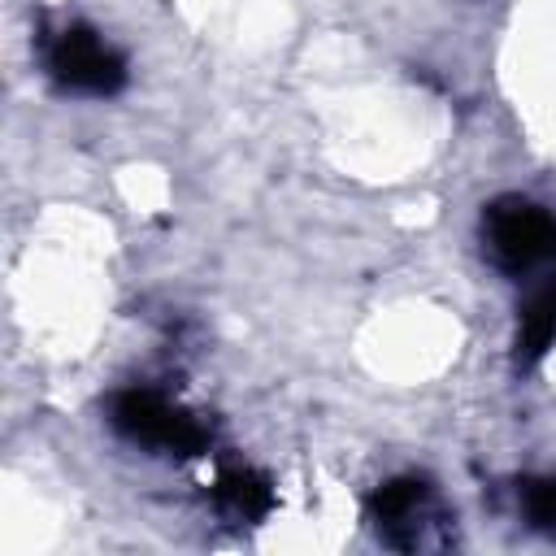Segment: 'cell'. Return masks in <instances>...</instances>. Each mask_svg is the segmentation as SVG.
Wrapping results in <instances>:
<instances>
[{
	"label": "cell",
	"mask_w": 556,
	"mask_h": 556,
	"mask_svg": "<svg viewBox=\"0 0 556 556\" xmlns=\"http://www.w3.org/2000/svg\"><path fill=\"white\" fill-rule=\"evenodd\" d=\"M369 521L387 547L421 552L447 543V521L439 513V500L430 482L421 478H391L369 495Z\"/></svg>",
	"instance_id": "277c9868"
},
{
	"label": "cell",
	"mask_w": 556,
	"mask_h": 556,
	"mask_svg": "<svg viewBox=\"0 0 556 556\" xmlns=\"http://www.w3.org/2000/svg\"><path fill=\"white\" fill-rule=\"evenodd\" d=\"M217 508H222V517H230V521H239V526H252V521H261L269 508H274V491H269V482L261 478V473H252V469H226L222 478H217Z\"/></svg>",
	"instance_id": "8992f818"
},
{
	"label": "cell",
	"mask_w": 556,
	"mask_h": 556,
	"mask_svg": "<svg viewBox=\"0 0 556 556\" xmlns=\"http://www.w3.org/2000/svg\"><path fill=\"white\" fill-rule=\"evenodd\" d=\"M48 78L74 96H117L126 87V56L91 26L70 22L43 48Z\"/></svg>",
	"instance_id": "3957f363"
},
{
	"label": "cell",
	"mask_w": 556,
	"mask_h": 556,
	"mask_svg": "<svg viewBox=\"0 0 556 556\" xmlns=\"http://www.w3.org/2000/svg\"><path fill=\"white\" fill-rule=\"evenodd\" d=\"M517 504H521V513H526V521H530L534 530L556 534V473H547V478H526V482L517 486Z\"/></svg>",
	"instance_id": "52a82bcc"
},
{
	"label": "cell",
	"mask_w": 556,
	"mask_h": 556,
	"mask_svg": "<svg viewBox=\"0 0 556 556\" xmlns=\"http://www.w3.org/2000/svg\"><path fill=\"white\" fill-rule=\"evenodd\" d=\"M482 252L508 278L556 274V217L530 195H500L482 204Z\"/></svg>",
	"instance_id": "6da1fadb"
},
{
	"label": "cell",
	"mask_w": 556,
	"mask_h": 556,
	"mask_svg": "<svg viewBox=\"0 0 556 556\" xmlns=\"http://www.w3.org/2000/svg\"><path fill=\"white\" fill-rule=\"evenodd\" d=\"M552 343H556V274H547L543 287L521 308V321H517V365L530 369L534 361L547 356Z\"/></svg>",
	"instance_id": "5b68a950"
},
{
	"label": "cell",
	"mask_w": 556,
	"mask_h": 556,
	"mask_svg": "<svg viewBox=\"0 0 556 556\" xmlns=\"http://www.w3.org/2000/svg\"><path fill=\"white\" fill-rule=\"evenodd\" d=\"M109 426L126 443L165 456H200L208 447V426L156 387H122L109 400Z\"/></svg>",
	"instance_id": "7a4b0ae2"
}]
</instances>
